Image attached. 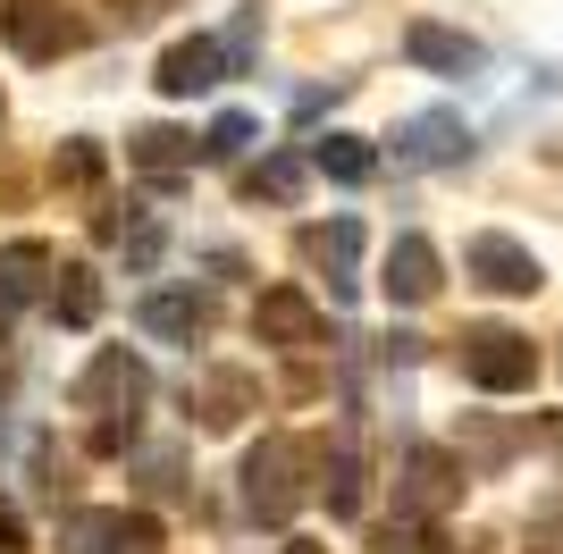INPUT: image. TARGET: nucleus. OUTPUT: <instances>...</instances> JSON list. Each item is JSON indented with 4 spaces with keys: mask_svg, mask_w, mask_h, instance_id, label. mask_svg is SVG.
<instances>
[{
    "mask_svg": "<svg viewBox=\"0 0 563 554\" xmlns=\"http://www.w3.org/2000/svg\"><path fill=\"white\" fill-rule=\"evenodd\" d=\"M143 403H152V369H143L126 345H101L93 362H85V378H76V412H101V429H93V445H101V454L135 445Z\"/></svg>",
    "mask_w": 563,
    "mask_h": 554,
    "instance_id": "nucleus-1",
    "label": "nucleus"
},
{
    "mask_svg": "<svg viewBox=\"0 0 563 554\" xmlns=\"http://www.w3.org/2000/svg\"><path fill=\"white\" fill-rule=\"evenodd\" d=\"M235 479H244V512H253V521H269V530H278L286 512L311 496V479H303V445L278 437V429H269V437L244 454V470H235Z\"/></svg>",
    "mask_w": 563,
    "mask_h": 554,
    "instance_id": "nucleus-2",
    "label": "nucleus"
},
{
    "mask_svg": "<svg viewBox=\"0 0 563 554\" xmlns=\"http://www.w3.org/2000/svg\"><path fill=\"white\" fill-rule=\"evenodd\" d=\"M463 378L479 395H521L530 378H539V345L521 336V328H463Z\"/></svg>",
    "mask_w": 563,
    "mask_h": 554,
    "instance_id": "nucleus-3",
    "label": "nucleus"
},
{
    "mask_svg": "<svg viewBox=\"0 0 563 554\" xmlns=\"http://www.w3.org/2000/svg\"><path fill=\"white\" fill-rule=\"evenodd\" d=\"M59 546L68 554H161V521L126 512V505H85V512H68Z\"/></svg>",
    "mask_w": 563,
    "mask_h": 554,
    "instance_id": "nucleus-4",
    "label": "nucleus"
},
{
    "mask_svg": "<svg viewBox=\"0 0 563 554\" xmlns=\"http://www.w3.org/2000/svg\"><path fill=\"white\" fill-rule=\"evenodd\" d=\"M463 454H446V445H412L396 470V512H421V521H438L446 505H463Z\"/></svg>",
    "mask_w": 563,
    "mask_h": 554,
    "instance_id": "nucleus-5",
    "label": "nucleus"
},
{
    "mask_svg": "<svg viewBox=\"0 0 563 554\" xmlns=\"http://www.w3.org/2000/svg\"><path fill=\"white\" fill-rule=\"evenodd\" d=\"M253 336L278 353H320L329 345V320H320V302L303 295V286H269V295L253 302Z\"/></svg>",
    "mask_w": 563,
    "mask_h": 554,
    "instance_id": "nucleus-6",
    "label": "nucleus"
},
{
    "mask_svg": "<svg viewBox=\"0 0 563 554\" xmlns=\"http://www.w3.org/2000/svg\"><path fill=\"white\" fill-rule=\"evenodd\" d=\"M0 34H9L18 59H59V51H76L68 0H0Z\"/></svg>",
    "mask_w": 563,
    "mask_h": 554,
    "instance_id": "nucleus-7",
    "label": "nucleus"
},
{
    "mask_svg": "<svg viewBox=\"0 0 563 554\" xmlns=\"http://www.w3.org/2000/svg\"><path fill=\"white\" fill-rule=\"evenodd\" d=\"M463 269L479 277V286H488V295H539L547 286V269H539V253H530V244H514V235H471L463 244Z\"/></svg>",
    "mask_w": 563,
    "mask_h": 554,
    "instance_id": "nucleus-8",
    "label": "nucleus"
},
{
    "mask_svg": "<svg viewBox=\"0 0 563 554\" xmlns=\"http://www.w3.org/2000/svg\"><path fill=\"white\" fill-rule=\"evenodd\" d=\"M228 51L211 43V34H186V43H168L161 51V68H152V85L168 92V101H194V92H211V85H228Z\"/></svg>",
    "mask_w": 563,
    "mask_h": 554,
    "instance_id": "nucleus-9",
    "label": "nucleus"
},
{
    "mask_svg": "<svg viewBox=\"0 0 563 554\" xmlns=\"http://www.w3.org/2000/svg\"><path fill=\"white\" fill-rule=\"evenodd\" d=\"M378 286H387V302H404V311H412V302H438L446 261H438V244H429V235H396V244H387V277H378Z\"/></svg>",
    "mask_w": 563,
    "mask_h": 554,
    "instance_id": "nucleus-10",
    "label": "nucleus"
},
{
    "mask_svg": "<svg viewBox=\"0 0 563 554\" xmlns=\"http://www.w3.org/2000/svg\"><path fill=\"white\" fill-rule=\"evenodd\" d=\"M143 336H161V345H202L211 336V295H194V286H161V295H143Z\"/></svg>",
    "mask_w": 563,
    "mask_h": 554,
    "instance_id": "nucleus-11",
    "label": "nucleus"
},
{
    "mask_svg": "<svg viewBox=\"0 0 563 554\" xmlns=\"http://www.w3.org/2000/svg\"><path fill=\"white\" fill-rule=\"evenodd\" d=\"M404 59L429 76H446V85H463V76H479V43L471 34H454V25L421 18V25H404Z\"/></svg>",
    "mask_w": 563,
    "mask_h": 554,
    "instance_id": "nucleus-12",
    "label": "nucleus"
},
{
    "mask_svg": "<svg viewBox=\"0 0 563 554\" xmlns=\"http://www.w3.org/2000/svg\"><path fill=\"white\" fill-rule=\"evenodd\" d=\"M463 152H471V126L454 110H429V118H412V126L396 135L404 168H446V160H463Z\"/></svg>",
    "mask_w": 563,
    "mask_h": 554,
    "instance_id": "nucleus-13",
    "label": "nucleus"
},
{
    "mask_svg": "<svg viewBox=\"0 0 563 554\" xmlns=\"http://www.w3.org/2000/svg\"><path fill=\"white\" fill-rule=\"evenodd\" d=\"M51 244H34V235H18V244H0V311H25V302L51 295Z\"/></svg>",
    "mask_w": 563,
    "mask_h": 554,
    "instance_id": "nucleus-14",
    "label": "nucleus"
},
{
    "mask_svg": "<svg viewBox=\"0 0 563 554\" xmlns=\"http://www.w3.org/2000/svg\"><path fill=\"white\" fill-rule=\"evenodd\" d=\"M126 160H135L143 177H152V185L168 193V185H177L194 160H202V143H194V135H177V126H143V135H126Z\"/></svg>",
    "mask_w": 563,
    "mask_h": 554,
    "instance_id": "nucleus-15",
    "label": "nucleus"
},
{
    "mask_svg": "<svg viewBox=\"0 0 563 554\" xmlns=\"http://www.w3.org/2000/svg\"><path fill=\"white\" fill-rule=\"evenodd\" d=\"M43 302H51V320H59V328H93L101 320V277L85 269V261H59Z\"/></svg>",
    "mask_w": 563,
    "mask_h": 554,
    "instance_id": "nucleus-16",
    "label": "nucleus"
},
{
    "mask_svg": "<svg viewBox=\"0 0 563 554\" xmlns=\"http://www.w3.org/2000/svg\"><path fill=\"white\" fill-rule=\"evenodd\" d=\"M303 253L329 269L336 295H353V253H362V228H353V219H329V228H311V235H303Z\"/></svg>",
    "mask_w": 563,
    "mask_h": 554,
    "instance_id": "nucleus-17",
    "label": "nucleus"
},
{
    "mask_svg": "<svg viewBox=\"0 0 563 554\" xmlns=\"http://www.w3.org/2000/svg\"><path fill=\"white\" fill-rule=\"evenodd\" d=\"M194 412H202V429H235V420L253 412V378L244 369H211V387H202Z\"/></svg>",
    "mask_w": 563,
    "mask_h": 554,
    "instance_id": "nucleus-18",
    "label": "nucleus"
},
{
    "mask_svg": "<svg viewBox=\"0 0 563 554\" xmlns=\"http://www.w3.org/2000/svg\"><path fill=\"white\" fill-rule=\"evenodd\" d=\"M311 168H320V177H336V185H362V177L378 168V152H371L362 135H320V143H311Z\"/></svg>",
    "mask_w": 563,
    "mask_h": 554,
    "instance_id": "nucleus-19",
    "label": "nucleus"
},
{
    "mask_svg": "<svg viewBox=\"0 0 563 554\" xmlns=\"http://www.w3.org/2000/svg\"><path fill=\"white\" fill-rule=\"evenodd\" d=\"M320 496H329V512H362V454L353 445H329V462H320Z\"/></svg>",
    "mask_w": 563,
    "mask_h": 554,
    "instance_id": "nucleus-20",
    "label": "nucleus"
},
{
    "mask_svg": "<svg viewBox=\"0 0 563 554\" xmlns=\"http://www.w3.org/2000/svg\"><path fill=\"white\" fill-rule=\"evenodd\" d=\"M371 554H454V538L438 530V521H421V512H396V521L378 530Z\"/></svg>",
    "mask_w": 563,
    "mask_h": 554,
    "instance_id": "nucleus-21",
    "label": "nucleus"
},
{
    "mask_svg": "<svg viewBox=\"0 0 563 554\" xmlns=\"http://www.w3.org/2000/svg\"><path fill=\"white\" fill-rule=\"evenodd\" d=\"M303 168L311 160H295V152H269V160L244 177V193H253V202H295V193H303Z\"/></svg>",
    "mask_w": 563,
    "mask_h": 554,
    "instance_id": "nucleus-22",
    "label": "nucleus"
},
{
    "mask_svg": "<svg viewBox=\"0 0 563 554\" xmlns=\"http://www.w3.org/2000/svg\"><path fill=\"white\" fill-rule=\"evenodd\" d=\"M51 177L59 185H76V193H85V185H101V143H59V160H51Z\"/></svg>",
    "mask_w": 563,
    "mask_h": 554,
    "instance_id": "nucleus-23",
    "label": "nucleus"
},
{
    "mask_svg": "<svg viewBox=\"0 0 563 554\" xmlns=\"http://www.w3.org/2000/svg\"><path fill=\"white\" fill-rule=\"evenodd\" d=\"M244 143H253V118H244V110H219L211 135H202V160H235Z\"/></svg>",
    "mask_w": 563,
    "mask_h": 554,
    "instance_id": "nucleus-24",
    "label": "nucleus"
},
{
    "mask_svg": "<svg viewBox=\"0 0 563 554\" xmlns=\"http://www.w3.org/2000/svg\"><path fill=\"white\" fill-rule=\"evenodd\" d=\"M219 51H228V68H244V59L261 51V9H244V18H235V34H228Z\"/></svg>",
    "mask_w": 563,
    "mask_h": 554,
    "instance_id": "nucleus-25",
    "label": "nucleus"
},
{
    "mask_svg": "<svg viewBox=\"0 0 563 554\" xmlns=\"http://www.w3.org/2000/svg\"><path fill=\"white\" fill-rule=\"evenodd\" d=\"M152 261H161V228H135L126 235V269H152Z\"/></svg>",
    "mask_w": 563,
    "mask_h": 554,
    "instance_id": "nucleus-26",
    "label": "nucleus"
},
{
    "mask_svg": "<svg viewBox=\"0 0 563 554\" xmlns=\"http://www.w3.org/2000/svg\"><path fill=\"white\" fill-rule=\"evenodd\" d=\"M110 9H118V25H143V18H161L168 0H110Z\"/></svg>",
    "mask_w": 563,
    "mask_h": 554,
    "instance_id": "nucleus-27",
    "label": "nucleus"
},
{
    "mask_svg": "<svg viewBox=\"0 0 563 554\" xmlns=\"http://www.w3.org/2000/svg\"><path fill=\"white\" fill-rule=\"evenodd\" d=\"M0 554H25V521L18 512H0Z\"/></svg>",
    "mask_w": 563,
    "mask_h": 554,
    "instance_id": "nucleus-28",
    "label": "nucleus"
},
{
    "mask_svg": "<svg viewBox=\"0 0 563 554\" xmlns=\"http://www.w3.org/2000/svg\"><path fill=\"white\" fill-rule=\"evenodd\" d=\"M530 554H563V530H539V538H530Z\"/></svg>",
    "mask_w": 563,
    "mask_h": 554,
    "instance_id": "nucleus-29",
    "label": "nucleus"
},
{
    "mask_svg": "<svg viewBox=\"0 0 563 554\" xmlns=\"http://www.w3.org/2000/svg\"><path fill=\"white\" fill-rule=\"evenodd\" d=\"M278 554H329V546H311V538H286V546Z\"/></svg>",
    "mask_w": 563,
    "mask_h": 554,
    "instance_id": "nucleus-30",
    "label": "nucleus"
},
{
    "mask_svg": "<svg viewBox=\"0 0 563 554\" xmlns=\"http://www.w3.org/2000/svg\"><path fill=\"white\" fill-rule=\"evenodd\" d=\"M0 345H9V311H0Z\"/></svg>",
    "mask_w": 563,
    "mask_h": 554,
    "instance_id": "nucleus-31",
    "label": "nucleus"
},
{
    "mask_svg": "<svg viewBox=\"0 0 563 554\" xmlns=\"http://www.w3.org/2000/svg\"><path fill=\"white\" fill-rule=\"evenodd\" d=\"M0 110H9V101H0Z\"/></svg>",
    "mask_w": 563,
    "mask_h": 554,
    "instance_id": "nucleus-32",
    "label": "nucleus"
}]
</instances>
